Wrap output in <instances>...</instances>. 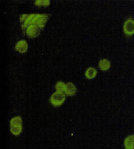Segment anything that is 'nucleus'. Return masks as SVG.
I'll use <instances>...</instances> for the list:
<instances>
[{"instance_id": "obj_6", "label": "nucleus", "mask_w": 134, "mask_h": 149, "mask_svg": "<svg viewBox=\"0 0 134 149\" xmlns=\"http://www.w3.org/2000/svg\"><path fill=\"white\" fill-rule=\"evenodd\" d=\"M65 94L67 96H73L76 93V87L72 82H67L65 85Z\"/></svg>"}, {"instance_id": "obj_13", "label": "nucleus", "mask_w": 134, "mask_h": 149, "mask_svg": "<svg viewBox=\"0 0 134 149\" xmlns=\"http://www.w3.org/2000/svg\"><path fill=\"white\" fill-rule=\"evenodd\" d=\"M50 4V1L49 0H38L35 1V5L38 6H48Z\"/></svg>"}, {"instance_id": "obj_3", "label": "nucleus", "mask_w": 134, "mask_h": 149, "mask_svg": "<svg viewBox=\"0 0 134 149\" xmlns=\"http://www.w3.org/2000/svg\"><path fill=\"white\" fill-rule=\"evenodd\" d=\"M124 33L127 36H131L134 34V20L132 18L127 19L123 25Z\"/></svg>"}, {"instance_id": "obj_5", "label": "nucleus", "mask_w": 134, "mask_h": 149, "mask_svg": "<svg viewBox=\"0 0 134 149\" xmlns=\"http://www.w3.org/2000/svg\"><path fill=\"white\" fill-rule=\"evenodd\" d=\"M15 49L21 54H24L28 50V43L25 40H21L17 42L15 46Z\"/></svg>"}, {"instance_id": "obj_11", "label": "nucleus", "mask_w": 134, "mask_h": 149, "mask_svg": "<svg viewBox=\"0 0 134 149\" xmlns=\"http://www.w3.org/2000/svg\"><path fill=\"white\" fill-rule=\"evenodd\" d=\"M22 123V119L20 116H16L10 120V126H20Z\"/></svg>"}, {"instance_id": "obj_10", "label": "nucleus", "mask_w": 134, "mask_h": 149, "mask_svg": "<svg viewBox=\"0 0 134 149\" xmlns=\"http://www.w3.org/2000/svg\"><path fill=\"white\" fill-rule=\"evenodd\" d=\"M10 132L13 135L18 136L22 132V126H10Z\"/></svg>"}, {"instance_id": "obj_14", "label": "nucleus", "mask_w": 134, "mask_h": 149, "mask_svg": "<svg viewBox=\"0 0 134 149\" xmlns=\"http://www.w3.org/2000/svg\"><path fill=\"white\" fill-rule=\"evenodd\" d=\"M28 15H27V14H22V15H21V17H20V21H21V23L24 24V22L25 21V20L28 17Z\"/></svg>"}, {"instance_id": "obj_2", "label": "nucleus", "mask_w": 134, "mask_h": 149, "mask_svg": "<svg viewBox=\"0 0 134 149\" xmlns=\"http://www.w3.org/2000/svg\"><path fill=\"white\" fill-rule=\"evenodd\" d=\"M65 94L64 93L57 92L56 91L55 93H53L52 94L51 97L49 99V101L50 103L54 106V107H59L61 104H63V103L65 102Z\"/></svg>"}, {"instance_id": "obj_8", "label": "nucleus", "mask_w": 134, "mask_h": 149, "mask_svg": "<svg viewBox=\"0 0 134 149\" xmlns=\"http://www.w3.org/2000/svg\"><path fill=\"white\" fill-rule=\"evenodd\" d=\"M97 70L94 68L90 67L85 71V75L88 79H94L97 76Z\"/></svg>"}, {"instance_id": "obj_9", "label": "nucleus", "mask_w": 134, "mask_h": 149, "mask_svg": "<svg viewBox=\"0 0 134 149\" xmlns=\"http://www.w3.org/2000/svg\"><path fill=\"white\" fill-rule=\"evenodd\" d=\"M99 68L102 71H107L111 68V62L107 59L101 60L99 62Z\"/></svg>"}, {"instance_id": "obj_4", "label": "nucleus", "mask_w": 134, "mask_h": 149, "mask_svg": "<svg viewBox=\"0 0 134 149\" xmlns=\"http://www.w3.org/2000/svg\"><path fill=\"white\" fill-rule=\"evenodd\" d=\"M40 34V28L37 25H30L26 29V35L29 38H35Z\"/></svg>"}, {"instance_id": "obj_12", "label": "nucleus", "mask_w": 134, "mask_h": 149, "mask_svg": "<svg viewBox=\"0 0 134 149\" xmlns=\"http://www.w3.org/2000/svg\"><path fill=\"white\" fill-rule=\"evenodd\" d=\"M65 83H64L61 81H59V82H57V84H56V90H57V92H60V93H65Z\"/></svg>"}, {"instance_id": "obj_1", "label": "nucleus", "mask_w": 134, "mask_h": 149, "mask_svg": "<svg viewBox=\"0 0 134 149\" xmlns=\"http://www.w3.org/2000/svg\"><path fill=\"white\" fill-rule=\"evenodd\" d=\"M48 19L49 15L47 14H30L28 16L24 24H22V29H27L30 25H37L40 29H42Z\"/></svg>"}, {"instance_id": "obj_7", "label": "nucleus", "mask_w": 134, "mask_h": 149, "mask_svg": "<svg viewBox=\"0 0 134 149\" xmlns=\"http://www.w3.org/2000/svg\"><path fill=\"white\" fill-rule=\"evenodd\" d=\"M124 146L126 149H134V135L127 136L124 141Z\"/></svg>"}]
</instances>
